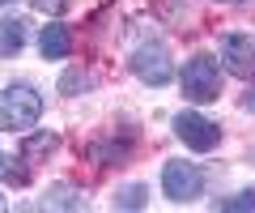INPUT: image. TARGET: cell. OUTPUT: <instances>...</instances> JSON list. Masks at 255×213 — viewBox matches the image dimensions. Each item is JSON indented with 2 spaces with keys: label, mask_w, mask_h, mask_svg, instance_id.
<instances>
[{
  "label": "cell",
  "mask_w": 255,
  "mask_h": 213,
  "mask_svg": "<svg viewBox=\"0 0 255 213\" xmlns=\"http://www.w3.org/2000/svg\"><path fill=\"white\" fill-rule=\"evenodd\" d=\"M81 209V201H73V192H68V188H51V192H47V201H43V209Z\"/></svg>",
  "instance_id": "obj_12"
},
{
  "label": "cell",
  "mask_w": 255,
  "mask_h": 213,
  "mask_svg": "<svg viewBox=\"0 0 255 213\" xmlns=\"http://www.w3.org/2000/svg\"><path fill=\"white\" fill-rule=\"evenodd\" d=\"M115 209H145V188H140V184L119 188V192H115Z\"/></svg>",
  "instance_id": "obj_10"
},
{
  "label": "cell",
  "mask_w": 255,
  "mask_h": 213,
  "mask_svg": "<svg viewBox=\"0 0 255 213\" xmlns=\"http://www.w3.org/2000/svg\"><path fill=\"white\" fill-rule=\"evenodd\" d=\"M38 51H43V60H68L73 56V30L68 26H47L43 38H38Z\"/></svg>",
  "instance_id": "obj_7"
},
{
  "label": "cell",
  "mask_w": 255,
  "mask_h": 213,
  "mask_svg": "<svg viewBox=\"0 0 255 213\" xmlns=\"http://www.w3.org/2000/svg\"><path fill=\"white\" fill-rule=\"evenodd\" d=\"M162 188H166L170 201L187 205V201H196L204 192V175L196 171V162H166L162 167Z\"/></svg>",
  "instance_id": "obj_4"
},
{
  "label": "cell",
  "mask_w": 255,
  "mask_h": 213,
  "mask_svg": "<svg viewBox=\"0 0 255 213\" xmlns=\"http://www.w3.org/2000/svg\"><path fill=\"white\" fill-rule=\"evenodd\" d=\"M179 81H183V94H187L191 102H213L221 94V68H217V60H213V56L196 51V56L183 64Z\"/></svg>",
  "instance_id": "obj_2"
},
{
  "label": "cell",
  "mask_w": 255,
  "mask_h": 213,
  "mask_svg": "<svg viewBox=\"0 0 255 213\" xmlns=\"http://www.w3.org/2000/svg\"><path fill=\"white\" fill-rule=\"evenodd\" d=\"M221 64L234 77L255 73V34H226L221 38Z\"/></svg>",
  "instance_id": "obj_6"
},
{
  "label": "cell",
  "mask_w": 255,
  "mask_h": 213,
  "mask_svg": "<svg viewBox=\"0 0 255 213\" xmlns=\"http://www.w3.org/2000/svg\"><path fill=\"white\" fill-rule=\"evenodd\" d=\"M26 47V21L21 17H0V56L13 60Z\"/></svg>",
  "instance_id": "obj_8"
},
{
  "label": "cell",
  "mask_w": 255,
  "mask_h": 213,
  "mask_svg": "<svg viewBox=\"0 0 255 213\" xmlns=\"http://www.w3.org/2000/svg\"><path fill=\"white\" fill-rule=\"evenodd\" d=\"M217 209H234V213H251L255 209V188H247V192L230 196V201H217Z\"/></svg>",
  "instance_id": "obj_11"
},
{
  "label": "cell",
  "mask_w": 255,
  "mask_h": 213,
  "mask_svg": "<svg viewBox=\"0 0 255 213\" xmlns=\"http://www.w3.org/2000/svg\"><path fill=\"white\" fill-rule=\"evenodd\" d=\"M174 137H179L183 145H191L196 154H209V149L221 145V128L213 120H204V115H196V111H179L174 115Z\"/></svg>",
  "instance_id": "obj_3"
},
{
  "label": "cell",
  "mask_w": 255,
  "mask_h": 213,
  "mask_svg": "<svg viewBox=\"0 0 255 213\" xmlns=\"http://www.w3.org/2000/svg\"><path fill=\"white\" fill-rule=\"evenodd\" d=\"M0 4H13V0H0Z\"/></svg>",
  "instance_id": "obj_16"
},
{
  "label": "cell",
  "mask_w": 255,
  "mask_h": 213,
  "mask_svg": "<svg viewBox=\"0 0 255 213\" xmlns=\"http://www.w3.org/2000/svg\"><path fill=\"white\" fill-rule=\"evenodd\" d=\"M38 115H43V98L30 85H9L0 94V128L4 132H34Z\"/></svg>",
  "instance_id": "obj_1"
},
{
  "label": "cell",
  "mask_w": 255,
  "mask_h": 213,
  "mask_svg": "<svg viewBox=\"0 0 255 213\" xmlns=\"http://www.w3.org/2000/svg\"><path fill=\"white\" fill-rule=\"evenodd\" d=\"M132 73L145 85H166L174 77V64H170V56H166L162 43H145L136 56H132Z\"/></svg>",
  "instance_id": "obj_5"
},
{
  "label": "cell",
  "mask_w": 255,
  "mask_h": 213,
  "mask_svg": "<svg viewBox=\"0 0 255 213\" xmlns=\"http://www.w3.org/2000/svg\"><path fill=\"white\" fill-rule=\"evenodd\" d=\"M55 141H60V137H55V132H34V137H30V132H26V145H21V158H26V162H30V158H34V154H47V149H51Z\"/></svg>",
  "instance_id": "obj_9"
},
{
  "label": "cell",
  "mask_w": 255,
  "mask_h": 213,
  "mask_svg": "<svg viewBox=\"0 0 255 213\" xmlns=\"http://www.w3.org/2000/svg\"><path fill=\"white\" fill-rule=\"evenodd\" d=\"M81 85H85V77H81V73H68V77L60 81V90H64V94H77Z\"/></svg>",
  "instance_id": "obj_14"
},
{
  "label": "cell",
  "mask_w": 255,
  "mask_h": 213,
  "mask_svg": "<svg viewBox=\"0 0 255 213\" xmlns=\"http://www.w3.org/2000/svg\"><path fill=\"white\" fill-rule=\"evenodd\" d=\"M243 107H247V111H251V115H255V85H251V90H247V94H243Z\"/></svg>",
  "instance_id": "obj_15"
},
{
  "label": "cell",
  "mask_w": 255,
  "mask_h": 213,
  "mask_svg": "<svg viewBox=\"0 0 255 213\" xmlns=\"http://www.w3.org/2000/svg\"><path fill=\"white\" fill-rule=\"evenodd\" d=\"M0 162H4V158H0Z\"/></svg>",
  "instance_id": "obj_17"
},
{
  "label": "cell",
  "mask_w": 255,
  "mask_h": 213,
  "mask_svg": "<svg viewBox=\"0 0 255 213\" xmlns=\"http://www.w3.org/2000/svg\"><path fill=\"white\" fill-rule=\"evenodd\" d=\"M30 4H34L38 13H64V4H68V0H30Z\"/></svg>",
  "instance_id": "obj_13"
}]
</instances>
